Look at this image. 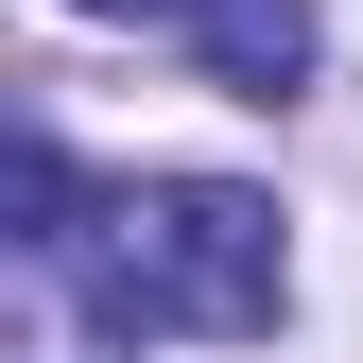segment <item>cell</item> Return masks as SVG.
Returning <instances> with one entry per match:
<instances>
[{
	"label": "cell",
	"mask_w": 363,
	"mask_h": 363,
	"mask_svg": "<svg viewBox=\"0 0 363 363\" xmlns=\"http://www.w3.org/2000/svg\"><path fill=\"white\" fill-rule=\"evenodd\" d=\"M86 18H191V0H86Z\"/></svg>",
	"instance_id": "cell-3"
},
{
	"label": "cell",
	"mask_w": 363,
	"mask_h": 363,
	"mask_svg": "<svg viewBox=\"0 0 363 363\" xmlns=\"http://www.w3.org/2000/svg\"><path fill=\"white\" fill-rule=\"evenodd\" d=\"M191 52H208V86H242V104H294L311 0H191Z\"/></svg>",
	"instance_id": "cell-2"
},
{
	"label": "cell",
	"mask_w": 363,
	"mask_h": 363,
	"mask_svg": "<svg viewBox=\"0 0 363 363\" xmlns=\"http://www.w3.org/2000/svg\"><path fill=\"white\" fill-rule=\"evenodd\" d=\"M86 311L139 329H277V208L225 173H156L86 225Z\"/></svg>",
	"instance_id": "cell-1"
}]
</instances>
